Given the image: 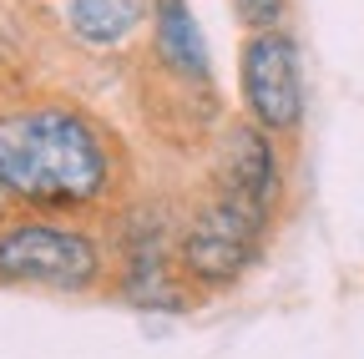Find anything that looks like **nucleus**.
I'll return each mask as SVG.
<instances>
[{"label": "nucleus", "mask_w": 364, "mask_h": 359, "mask_svg": "<svg viewBox=\"0 0 364 359\" xmlns=\"http://www.w3.org/2000/svg\"><path fill=\"white\" fill-rule=\"evenodd\" d=\"M233 11L248 31H279L284 21V0H233Z\"/></svg>", "instance_id": "obj_9"}, {"label": "nucleus", "mask_w": 364, "mask_h": 359, "mask_svg": "<svg viewBox=\"0 0 364 359\" xmlns=\"http://www.w3.org/2000/svg\"><path fill=\"white\" fill-rule=\"evenodd\" d=\"M263 233H268V213L238 203L218 193L213 203H203L188 223V233L177 243V268L182 279H193L198 289H228L238 284L248 268L258 263V248H263Z\"/></svg>", "instance_id": "obj_3"}, {"label": "nucleus", "mask_w": 364, "mask_h": 359, "mask_svg": "<svg viewBox=\"0 0 364 359\" xmlns=\"http://www.w3.org/2000/svg\"><path fill=\"white\" fill-rule=\"evenodd\" d=\"M152 51L182 81H208V46L188 11V0H157L152 6Z\"/></svg>", "instance_id": "obj_6"}, {"label": "nucleus", "mask_w": 364, "mask_h": 359, "mask_svg": "<svg viewBox=\"0 0 364 359\" xmlns=\"http://www.w3.org/2000/svg\"><path fill=\"white\" fill-rule=\"evenodd\" d=\"M238 97L248 122H258L273 137H294L304 127V66L294 36L279 31H253L238 56Z\"/></svg>", "instance_id": "obj_4"}, {"label": "nucleus", "mask_w": 364, "mask_h": 359, "mask_svg": "<svg viewBox=\"0 0 364 359\" xmlns=\"http://www.w3.org/2000/svg\"><path fill=\"white\" fill-rule=\"evenodd\" d=\"M107 274L97 233L61 218H6L0 223V284L86 294Z\"/></svg>", "instance_id": "obj_2"}, {"label": "nucleus", "mask_w": 364, "mask_h": 359, "mask_svg": "<svg viewBox=\"0 0 364 359\" xmlns=\"http://www.w3.org/2000/svg\"><path fill=\"white\" fill-rule=\"evenodd\" d=\"M177 279H182V268L167 263V253H162L157 243H147V248H132V253H127L122 294H127L136 309H182L188 299H182Z\"/></svg>", "instance_id": "obj_8"}, {"label": "nucleus", "mask_w": 364, "mask_h": 359, "mask_svg": "<svg viewBox=\"0 0 364 359\" xmlns=\"http://www.w3.org/2000/svg\"><path fill=\"white\" fill-rule=\"evenodd\" d=\"M157 0H66V21L86 46H122Z\"/></svg>", "instance_id": "obj_7"}, {"label": "nucleus", "mask_w": 364, "mask_h": 359, "mask_svg": "<svg viewBox=\"0 0 364 359\" xmlns=\"http://www.w3.org/2000/svg\"><path fill=\"white\" fill-rule=\"evenodd\" d=\"M273 132H263L258 122H233L223 132V157H218V193L238 198L258 213L273 218V203L284 193V167H279V152H273Z\"/></svg>", "instance_id": "obj_5"}, {"label": "nucleus", "mask_w": 364, "mask_h": 359, "mask_svg": "<svg viewBox=\"0 0 364 359\" xmlns=\"http://www.w3.org/2000/svg\"><path fill=\"white\" fill-rule=\"evenodd\" d=\"M0 208H6V193H0ZM0 223H6V218H0Z\"/></svg>", "instance_id": "obj_10"}, {"label": "nucleus", "mask_w": 364, "mask_h": 359, "mask_svg": "<svg viewBox=\"0 0 364 359\" xmlns=\"http://www.w3.org/2000/svg\"><path fill=\"white\" fill-rule=\"evenodd\" d=\"M112 142L86 112L36 102L0 112V193L26 208H91L112 193Z\"/></svg>", "instance_id": "obj_1"}]
</instances>
